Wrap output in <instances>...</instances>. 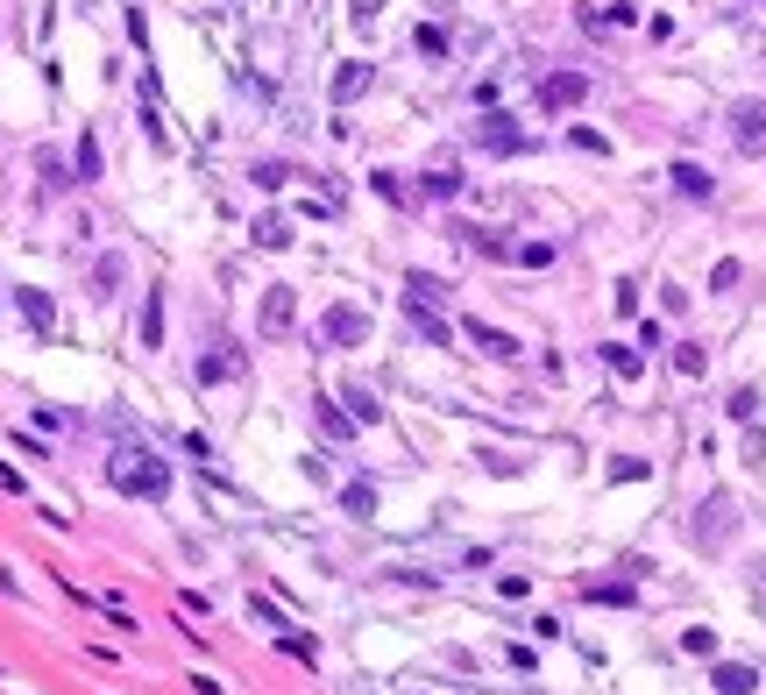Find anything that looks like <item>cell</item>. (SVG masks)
I'll return each instance as SVG.
<instances>
[{"label": "cell", "instance_id": "44dd1931", "mask_svg": "<svg viewBox=\"0 0 766 695\" xmlns=\"http://www.w3.org/2000/svg\"><path fill=\"white\" fill-rule=\"evenodd\" d=\"M341 405H348V412H355V426H376V419H383V405H376V398H369V391H362V383H355V391H348V398H341Z\"/></svg>", "mask_w": 766, "mask_h": 695}, {"label": "cell", "instance_id": "2e32d148", "mask_svg": "<svg viewBox=\"0 0 766 695\" xmlns=\"http://www.w3.org/2000/svg\"><path fill=\"white\" fill-rule=\"evenodd\" d=\"M419 192H426V199H440V206H447V199H462V178H454V171H440V164H433V171H426V178H419Z\"/></svg>", "mask_w": 766, "mask_h": 695}, {"label": "cell", "instance_id": "d6986e66", "mask_svg": "<svg viewBox=\"0 0 766 695\" xmlns=\"http://www.w3.org/2000/svg\"><path fill=\"white\" fill-rule=\"evenodd\" d=\"M341 511H348V518H376V490H369V483H348V490H341Z\"/></svg>", "mask_w": 766, "mask_h": 695}, {"label": "cell", "instance_id": "4316f807", "mask_svg": "<svg viewBox=\"0 0 766 695\" xmlns=\"http://www.w3.org/2000/svg\"><path fill=\"white\" fill-rule=\"evenodd\" d=\"M114 284H121V256H107V263L93 270V298H114Z\"/></svg>", "mask_w": 766, "mask_h": 695}, {"label": "cell", "instance_id": "1f68e13d", "mask_svg": "<svg viewBox=\"0 0 766 695\" xmlns=\"http://www.w3.org/2000/svg\"><path fill=\"white\" fill-rule=\"evenodd\" d=\"M36 171H43V185H79V178H71L57 157H50V149H43V157H36Z\"/></svg>", "mask_w": 766, "mask_h": 695}, {"label": "cell", "instance_id": "ac0fdd59", "mask_svg": "<svg viewBox=\"0 0 766 695\" xmlns=\"http://www.w3.org/2000/svg\"><path fill=\"white\" fill-rule=\"evenodd\" d=\"M249 235H256L263 249H284V242H291V220H284V213H263V220L249 227Z\"/></svg>", "mask_w": 766, "mask_h": 695}, {"label": "cell", "instance_id": "9c48e42d", "mask_svg": "<svg viewBox=\"0 0 766 695\" xmlns=\"http://www.w3.org/2000/svg\"><path fill=\"white\" fill-rule=\"evenodd\" d=\"M291 320H298V305H291V284H270V298H263V334L277 341V334H291Z\"/></svg>", "mask_w": 766, "mask_h": 695}, {"label": "cell", "instance_id": "83f0119b", "mask_svg": "<svg viewBox=\"0 0 766 695\" xmlns=\"http://www.w3.org/2000/svg\"><path fill=\"white\" fill-rule=\"evenodd\" d=\"M511 256H518L525 270H547V263H554V242H525V249H511Z\"/></svg>", "mask_w": 766, "mask_h": 695}, {"label": "cell", "instance_id": "8992f818", "mask_svg": "<svg viewBox=\"0 0 766 695\" xmlns=\"http://www.w3.org/2000/svg\"><path fill=\"white\" fill-rule=\"evenodd\" d=\"M731 142L745 149V157H759V149H766V100H738V107H731Z\"/></svg>", "mask_w": 766, "mask_h": 695}, {"label": "cell", "instance_id": "6da1fadb", "mask_svg": "<svg viewBox=\"0 0 766 695\" xmlns=\"http://www.w3.org/2000/svg\"><path fill=\"white\" fill-rule=\"evenodd\" d=\"M107 476H114V490H121V497H149V504L171 490V469H164V461L149 454V447H121Z\"/></svg>", "mask_w": 766, "mask_h": 695}, {"label": "cell", "instance_id": "ba28073f", "mask_svg": "<svg viewBox=\"0 0 766 695\" xmlns=\"http://www.w3.org/2000/svg\"><path fill=\"white\" fill-rule=\"evenodd\" d=\"M710 688H717V695H752V688H759V667H745V660H717V667H710Z\"/></svg>", "mask_w": 766, "mask_h": 695}, {"label": "cell", "instance_id": "603a6c76", "mask_svg": "<svg viewBox=\"0 0 766 695\" xmlns=\"http://www.w3.org/2000/svg\"><path fill=\"white\" fill-rule=\"evenodd\" d=\"M724 412H731L738 426H752V419H759V391H752V383H745V391H731V405H724Z\"/></svg>", "mask_w": 766, "mask_h": 695}, {"label": "cell", "instance_id": "5b68a950", "mask_svg": "<svg viewBox=\"0 0 766 695\" xmlns=\"http://www.w3.org/2000/svg\"><path fill=\"white\" fill-rule=\"evenodd\" d=\"M589 100V79H582V71H547V79H540V107L547 114H568V107H582Z\"/></svg>", "mask_w": 766, "mask_h": 695}, {"label": "cell", "instance_id": "5bb4252c", "mask_svg": "<svg viewBox=\"0 0 766 695\" xmlns=\"http://www.w3.org/2000/svg\"><path fill=\"white\" fill-rule=\"evenodd\" d=\"M15 305H22V320H29L36 334H50V320H57V313H50V298H43V291H15Z\"/></svg>", "mask_w": 766, "mask_h": 695}, {"label": "cell", "instance_id": "e575fe53", "mask_svg": "<svg viewBox=\"0 0 766 695\" xmlns=\"http://www.w3.org/2000/svg\"><path fill=\"white\" fill-rule=\"evenodd\" d=\"M759 454H766V433H759V419L745 426V461H752V469H759Z\"/></svg>", "mask_w": 766, "mask_h": 695}, {"label": "cell", "instance_id": "30bf717a", "mask_svg": "<svg viewBox=\"0 0 766 695\" xmlns=\"http://www.w3.org/2000/svg\"><path fill=\"white\" fill-rule=\"evenodd\" d=\"M369 79H376V64L348 57V64L334 71V100H341V107H348V100H362V93H369Z\"/></svg>", "mask_w": 766, "mask_h": 695}, {"label": "cell", "instance_id": "52a82bcc", "mask_svg": "<svg viewBox=\"0 0 766 695\" xmlns=\"http://www.w3.org/2000/svg\"><path fill=\"white\" fill-rule=\"evenodd\" d=\"M405 320H412V334H419L426 348H447L454 334H462V327H454V320H440V313H433V305H419V298H405Z\"/></svg>", "mask_w": 766, "mask_h": 695}, {"label": "cell", "instance_id": "f546056e", "mask_svg": "<svg viewBox=\"0 0 766 695\" xmlns=\"http://www.w3.org/2000/svg\"><path fill=\"white\" fill-rule=\"evenodd\" d=\"M745 596H752V610L766 617V561H759V568H745Z\"/></svg>", "mask_w": 766, "mask_h": 695}, {"label": "cell", "instance_id": "8d00e7d4", "mask_svg": "<svg viewBox=\"0 0 766 695\" xmlns=\"http://www.w3.org/2000/svg\"><path fill=\"white\" fill-rule=\"evenodd\" d=\"M376 8H383V0H355V29H369V22H376Z\"/></svg>", "mask_w": 766, "mask_h": 695}, {"label": "cell", "instance_id": "836d02e7", "mask_svg": "<svg viewBox=\"0 0 766 695\" xmlns=\"http://www.w3.org/2000/svg\"><path fill=\"white\" fill-rule=\"evenodd\" d=\"M639 476H646V461H632V454H625V461H610V483H639Z\"/></svg>", "mask_w": 766, "mask_h": 695}, {"label": "cell", "instance_id": "e0dca14e", "mask_svg": "<svg viewBox=\"0 0 766 695\" xmlns=\"http://www.w3.org/2000/svg\"><path fill=\"white\" fill-rule=\"evenodd\" d=\"M320 433H327V440H355V412H341V405L320 398Z\"/></svg>", "mask_w": 766, "mask_h": 695}, {"label": "cell", "instance_id": "4fadbf2b", "mask_svg": "<svg viewBox=\"0 0 766 695\" xmlns=\"http://www.w3.org/2000/svg\"><path fill=\"white\" fill-rule=\"evenodd\" d=\"M667 178H674V192H688V199H710V171H703V164H674Z\"/></svg>", "mask_w": 766, "mask_h": 695}, {"label": "cell", "instance_id": "8fae6325", "mask_svg": "<svg viewBox=\"0 0 766 695\" xmlns=\"http://www.w3.org/2000/svg\"><path fill=\"white\" fill-rule=\"evenodd\" d=\"M462 334H469L483 355H497V362H504V355H518V341H511L504 327H490V320H462Z\"/></svg>", "mask_w": 766, "mask_h": 695}, {"label": "cell", "instance_id": "7a4b0ae2", "mask_svg": "<svg viewBox=\"0 0 766 695\" xmlns=\"http://www.w3.org/2000/svg\"><path fill=\"white\" fill-rule=\"evenodd\" d=\"M738 525H745V518H738V497L717 490V497H703V511H696V525H688V539H696V554H724L731 539H738Z\"/></svg>", "mask_w": 766, "mask_h": 695}, {"label": "cell", "instance_id": "4dcf8cb0", "mask_svg": "<svg viewBox=\"0 0 766 695\" xmlns=\"http://www.w3.org/2000/svg\"><path fill=\"white\" fill-rule=\"evenodd\" d=\"M603 362L618 369V376H639V348H603Z\"/></svg>", "mask_w": 766, "mask_h": 695}, {"label": "cell", "instance_id": "d590c367", "mask_svg": "<svg viewBox=\"0 0 766 695\" xmlns=\"http://www.w3.org/2000/svg\"><path fill=\"white\" fill-rule=\"evenodd\" d=\"M738 277H745V270H738V263H731V256H724V263H717V270H710V284H717V291H731V284H738Z\"/></svg>", "mask_w": 766, "mask_h": 695}, {"label": "cell", "instance_id": "f1b7e54d", "mask_svg": "<svg viewBox=\"0 0 766 695\" xmlns=\"http://www.w3.org/2000/svg\"><path fill=\"white\" fill-rule=\"evenodd\" d=\"M681 646H688V653H703V660H710V653H717V632H710V625H688V632H681Z\"/></svg>", "mask_w": 766, "mask_h": 695}, {"label": "cell", "instance_id": "3957f363", "mask_svg": "<svg viewBox=\"0 0 766 695\" xmlns=\"http://www.w3.org/2000/svg\"><path fill=\"white\" fill-rule=\"evenodd\" d=\"M369 341V313L362 305H327L320 313V348H362Z\"/></svg>", "mask_w": 766, "mask_h": 695}, {"label": "cell", "instance_id": "7402d4cb", "mask_svg": "<svg viewBox=\"0 0 766 695\" xmlns=\"http://www.w3.org/2000/svg\"><path fill=\"white\" fill-rule=\"evenodd\" d=\"M249 178H256V185H263V192H277V185H291V178H298V171H291V164H277V157H263V164H256V171H249Z\"/></svg>", "mask_w": 766, "mask_h": 695}, {"label": "cell", "instance_id": "7c38bea8", "mask_svg": "<svg viewBox=\"0 0 766 695\" xmlns=\"http://www.w3.org/2000/svg\"><path fill=\"white\" fill-rule=\"evenodd\" d=\"M71 178H79V185H93V178H100V135H79V157H71Z\"/></svg>", "mask_w": 766, "mask_h": 695}, {"label": "cell", "instance_id": "d4e9b609", "mask_svg": "<svg viewBox=\"0 0 766 695\" xmlns=\"http://www.w3.org/2000/svg\"><path fill=\"white\" fill-rule=\"evenodd\" d=\"M142 341H149V348L164 341V298H149V305H142Z\"/></svg>", "mask_w": 766, "mask_h": 695}, {"label": "cell", "instance_id": "277c9868", "mask_svg": "<svg viewBox=\"0 0 766 695\" xmlns=\"http://www.w3.org/2000/svg\"><path fill=\"white\" fill-rule=\"evenodd\" d=\"M476 149H490V157H525L532 135H525L511 114H483V121H476Z\"/></svg>", "mask_w": 766, "mask_h": 695}, {"label": "cell", "instance_id": "484cf974", "mask_svg": "<svg viewBox=\"0 0 766 695\" xmlns=\"http://www.w3.org/2000/svg\"><path fill=\"white\" fill-rule=\"evenodd\" d=\"M582 596H589V603H632V582H589Z\"/></svg>", "mask_w": 766, "mask_h": 695}, {"label": "cell", "instance_id": "d6a6232c", "mask_svg": "<svg viewBox=\"0 0 766 695\" xmlns=\"http://www.w3.org/2000/svg\"><path fill=\"white\" fill-rule=\"evenodd\" d=\"M568 142H575V149H589V157H603V149H610L596 128H568Z\"/></svg>", "mask_w": 766, "mask_h": 695}, {"label": "cell", "instance_id": "ffe728a7", "mask_svg": "<svg viewBox=\"0 0 766 695\" xmlns=\"http://www.w3.org/2000/svg\"><path fill=\"white\" fill-rule=\"evenodd\" d=\"M277 646H284L291 660H305V667H313V660H320V646H313V639H305L298 625H284V632H277Z\"/></svg>", "mask_w": 766, "mask_h": 695}, {"label": "cell", "instance_id": "9a60e30c", "mask_svg": "<svg viewBox=\"0 0 766 695\" xmlns=\"http://www.w3.org/2000/svg\"><path fill=\"white\" fill-rule=\"evenodd\" d=\"M242 376V355H199V383H235Z\"/></svg>", "mask_w": 766, "mask_h": 695}, {"label": "cell", "instance_id": "cb8c5ba5", "mask_svg": "<svg viewBox=\"0 0 766 695\" xmlns=\"http://www.w3.org/2000/svg\"><path fill=\"white\" fill-rule=\"evenodd\" d=\"M674 369H681V376H703V369H710V355H703L696 341H681V348H674Z\"/></svg>", "mask_w": 766, "mask_h": 695}]
</instances>
